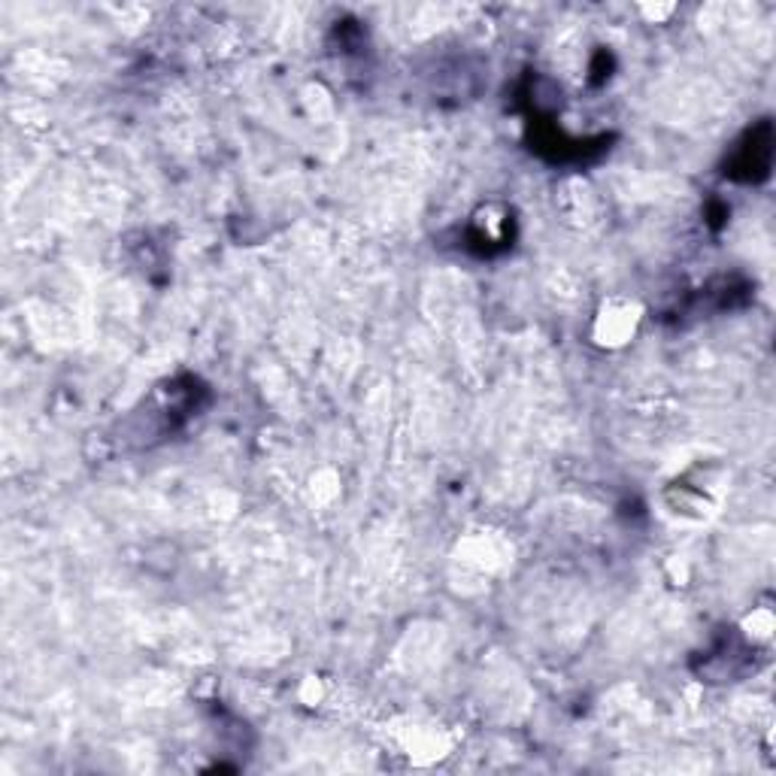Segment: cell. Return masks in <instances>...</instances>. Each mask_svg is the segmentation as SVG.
I'll list each match as a JSON object with an SVG mask.
<instances>
[{"instance_id": "6da1fadb", "label": "cell", "mask_w": 776, "mask_h": 776, "mask_svg": "<svg viewBox=\"0 0 776 776\" xmlns=\"http://www.w3.org/2000/svg\"><path fill=\"white\" fill-rule=\"evenodd\" d=\"M640 322V310L638 303L628 301H613L610 307H603V313L598 315V325H595V337L598 343H610V346H619L625 343L634 328Z\"/></svg>"}]
</instances>
